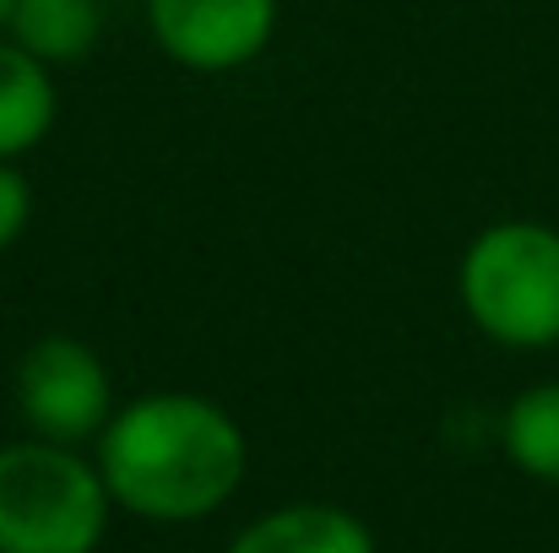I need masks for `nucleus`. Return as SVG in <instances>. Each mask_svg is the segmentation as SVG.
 I'll return each mask as SVG.
<instances>
[{
  "label": "nucleus",
  "instance_id": "f257e3e1",
  "mask_svg": "<svg viewBox=\"0 0 559 553\" xmlns=\"http://www.w3.org/2000/svg\"><path fill=\"white\" fill-rule=\"evenodd\" d=\"M93 445L115 510L153 527H190L217 516L250 467L239 418L195 390H147L115 407Z\"/></svg>",
  "mask_w": 559,
  "mask_h": 553
},
{
  "label": "nucleus",
  "instance_id": "f03ea898",
  "mask_svg": "<svg viewBox=\"0 0 559 553\" xmlns=\"http://www.w3.org/2000/svg\"><path fill=\"white\" fill-rule=\"evenodd\" d=\"M456 299L467 321L511 353L559 348V228L506 217L473 233L456 266Z\"/></svg>",
  "mask_w": 559,
  "mask_h": 553
},
{
  "label": "nucleus",
  "instance_id": "7ed1b4c3",
  "mask_svg": "<svg viewBox=\"0 0 559 553\" xmlns=\"http://www.w3.org/2000/svg\"><path fill=\"white\" fill-rule=\"evenodd\" d=\"M109 489L82 445H0V553H98L109 532Z\"/></svg>",
  "mask_w": 559,
  "mask_h": 553
},
{
  "label": "nucleus",
  "instance_id": "20e7f679",
  "mask_svg": "<svg viewBox=\"0 0 559 553\" xmlns=\"http://www.w3.org/2000/svg\"><path fill=\"white\" fill-rule=\"evenodd\" d=\"M11 390H16V412L27 434L55 440V445H87L115 418V385L104 359L82 337H66V332H49L22 348Z\"/></svg>",
  "mask_w": 559,
  "mask_h": 553
},
{
  "label": "nucleus",
  "instance_id": "39448f33",
  "mask_svg": "<svg viewBox=\"0 0 559 553\" xmlns=\"http://www.w3.org/2000/svg\"><path fill=\"white\" fill-rule=\"evenodd\" d=\"M147 27L175 65L223 76L266 55L277 0H147Z\"/></svg>",
  "mask_w": 559,
  "mask_h": 553
},
{
  "label": "nucleus",
  "instance_id": "423d86ee",
  "mask_svg": "<svg viewBox=\"0 0 559 553\" xmlns=\"http://www.w3.org/2000/svg\"><path fill=\"white\" fill-rule=\"evenodd\" d=\"M223 553H380L374 532L343 505H277L266 516H255L250 527L234 532V543Z\"/></svg>",
  "mask_w": 559,
  "mask_h": 553
},
{
  "label": "nucleus",
  "instance_id": "0eeeda50",
  "mask_svg": "<svg viewBox=\"0 0 559 553\" xmlns=\"http://www.w3.org/2000/svg\"><path fill=\"white\" fill-rule=\"evenodd\" d=\"M55 115H60V93L49 82V65L0 33V158L16 164L33 147H44Z\"/></svg>",
  "mask_w": 559,
  "mask_h": 553
},
{
  "label": "nucleus",
  "instance_id": "6e6552de",
  "mask_svg": "<svg viewBox=\"0 0 559 553\" xmlns=\"http://www.w3.org/2000/svg\"><path fill=\"white\" fill-rule=\"evenodd\" d=\"M104 33V11L98 0H16L5 38H16L27 55H38L44 65H76L93 55Z\"/></svg>",
  "mask_w": 559,
  "mask_h": 553
},
{
  "label": "nucleus",
  "instance_id": "1a4fd4ad",
  "mask_svg": "<svg viewBox=\"0 0 559 553\" xmlns=\"http://www.w3.org/2000/svg\"><path fill=\"white\" fill-rule=\"evenodd\" d=\"M500 445L511 456L516 472H527L533 483L559 489V380L527 385L506 418H500Z\"/></svg>",
  "mask_w": 559,
  "mask_h": 553
},
{
  "label": "nucleus",
  "instance_id": "9d476101",
  "mask_svg": "<svg viewBox=\"0 0 559 553\" xmlns=\"http://www.w3.org/2000/svg\"><path fill=\"white\" fill-rule=\"evenodd\" d=\"M27 223H33V184L11 158H0V255L27 233Z\"/></svg>",
  "mask_w": 559,
  "mask_h": 553
},
{
  "label": "nucleus",
  "instance_id": "9b49d317",
  "mask_svg": "<svg viewBox=\"0 0 559 553\" xmlns=\"http://www.w3.org/2000/svg\"><path fill=\"white\" fill-rule=\"evenodd\" d=\"M11 5H16V0H0V33H5V22H11Z\"/></svg>",
  "mask_w": 559,
  "mask_h": 553
}]
</instances>
